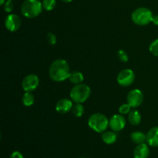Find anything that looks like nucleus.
Returning a JSON list of instances; mask_svg holds the SVG:
<instances>
[{
  "label": "nucleus",
  "mask_w": 158,
  "mask_h": 158,
  "mask_svg": "<svg viewBox=\"0 0 158 158\" xmlns=\"http://www.w3.org/2000/svg\"><path fill=\"white\" fill-rule=\"evenodd\" d=\"M71 73L69 64L63 59H57L51 63L49 69V77L55 82H63L69 79Z\"/></svg>",
  "instance_id": "obj_1"
},
{
  "label": "nucleus",
  "mask_w": 158,
  "mask_h": 158,
  "mask_svg": "<svg viewBox=\"0 0 158 158\" xmlns=\"http://www.w3.org/2000/svg\"><path fill=\"white\" fill-rule=\"evenodd\" d=\"M43 9V3L40 0H25L21 6L22 14L28 19L39 16Z\"/></svg>",
  "instance_id": "obj_2"
},
{
  "label": "nucleus",
  "mask_w": 158,
  "mask_h": 158,
  "mask_svg": "<svg viewBox=\"0 0 158 158\" xmlns=\"http://www.w3.org/2000/svg\"><path fill=\"white\" fill-rule=\"evenodd\" d=\"M91 94V89L84 83L74 85L69 93L70 99L76 103H83L89 99Z\"/></svg>",
  "instance_id": "obj_3"
},
{
  "label": "nucleus",
  "mask_w": 158,
  "mask_h": 158,
  "mask_svg": "<svg viewBox=\"0 0 158 158\" xmlns=\"http://www.w3.org/2000/svg\"><path fill=\"white\" fill-rule=\"evenodd\" d=\"M88 126L95 132L102 134L105 132L109 127V120L104 114L95 113L89 116Z\"/></svg>",
  "instance_id": "obj_4"
},
{
  "label": "nucleus",
  "mask_w": 158,
  "mask_h": 158,
  "mask_svg": "<svg viewBox=\"0 0 158 158\" xmlns=\"http://www.w3.org/2000/svg\"><path fill=\"white\" fill-rule=\"evenodd\" d=\"M153 12L147 7H139L136 9L131 15L132 21L138 26H147L152 23Z\"/></svg>",
  "instance_id": "obj_5"
},
{
  "label": "nucleus",
  "mask_w": 158,
  "mask_h": 158,
  "mask_svg": "<svg viewBox=\"0 0 158 158\" xmlns=\"http://www.w3.org/2000/svg\"><path fill=\"white\" fill-rule=\"evenodd\" d=\"M117 80L121 86H129L132 85L135 80V73L131 69H122L117 75Z\"/></svg>",
  "instance_id": "obj_6"
},
{
  "label": "nucleus",
  "mask_w": 158,
  "mask_h": 158,
  "mask_svg": "<svg viewBox=\"0 0 158 158\" xmlns=\"http://www.w3.org/2000/svg\"><path fill=\"white\" fill-rule=\"evenodd\" d=\"M143 94L139 89H134L130 91L127 97V103L131 108H137L143 103Z\"/></svg>",
  "instance_id": "obj_7"
},
{
  "label": "nucleus",
  "mask_w": 158,
  "mask_h": 158,
  "mask_svg": "<svg viewBox=\"0 0 158 158\" xmlns=\"http://www.w3.org/2000/svg\"><path fill=\"white\" fill-rule=\"evenodd\" d=\"M40 84V79L35 74L31 73L26 76L22 82V87L25 92H32L35 90Z\"/></svg>",
  "instance_id": "obj_8"
},
{
  "label": "nucleus",
  "mask_w": 158,
  "mask_h": 158,
  "mask_svg": "<svg viewBox=\"0 0 158 158\" xmlns=\"http://www.w3.org/2000/svg\"><path fill=\"white\" fill-rule=\"evenodd\" d=\"M21 19L16 14H9L5 19V26L9 32H16L21 26Z\"/></svg>",
  "instance_id": "obj_9"
},
{
  "label": "nucleus",
  "mask_w": 158,
  "mask_h": 158,
  "mask_svg": "<svg viewBox=\"0 0 158 158\" xmlns=\"http://www.w3.org/2000/svg\"><path fill=\"white\" fill-rule=\"evenodd\" d=\"M126 126V119L122 114H114L109 120V127L115 132L122 131Z\"/></svg>",
  "instance_id": "obj_10"
},
{
  "label": "nucleus",
  "mask_w": 158,
  "mask_h": 158,
  "mask_svg": "<svg viewBox=\"0 0 158 158\" xmlns=\"http://www.w3.org/2000/svg\"><path fill=\"white\" fill-rule=\"evenodd\" d=\"M73 101L70 99L63 98L60 99L56 104V110L59 114H67L68 112L72 110V108L73 106Z\"/></svg>",
  "instance_id": "obj_11"
},
{
  "label": "nucleus",
  "mask_w": 158,
  "mask_h": 158,
  "mask_svg": "<svg viewBox=\"0 0 158 158\" xmlns=\"http://www.w3.org/2000/svg\"><path fill=\"white\" fill-rule=\"evenodd\" d=\"M147 143L154 148L158 147V127L151 128L147 134Z\"/></svg>",
  "instance_id": "obj_12"
},
{
  "label": "nucleus",
  "mask_w": 158,
  "mask_h": 158,
  "mask_svg": "<svg viewBox=\"0 0 158 158\" xmlns=\"http://www.w3.org/2000/svg\"><path fill=\"white\" fill-rule=\"evenodd\" d=\"M150 150L147 143H140L134 148V158H148L149 157Z\"/></svg>",
  "instance_id": "obj_13"
},
{
  "label": "nucleus",
  "mask_w": 158,
  "mask_h": 158,
  "mask_svg": "<svg viewBox=\"0 0 158 158\" xmlns=\"http://www.w3.org/2000/svg\"><path fill=\"white\" fill-rule=\"evenodd\" d=\"M142 120V117L140 113L137 110H132L128 114V120L130 123L134 126H137L140 123Z\"/></svg>",
  "instance_id": "obj_14"
},
{
  "label": "nucleus",
  "mask_w": 158,
  "mask_h": 158,
  "mask_svg": "<svg viewBox=\"0 0 158 158\" xmlns=\"http://www.w3.org/2000/svg\"><path fill=\"white\" fill-rule=\"evenodd\" d=\"M102 140L106 144H113L117 141V136L115 132L113 131H105L102 133Z\"/></svg>",
  "instance_id": "obj_15"
},
{
  "label": "nucleus",
  "mask_w": 158,
  "mask_h": 158,
  "mask_svg": "<svg viewBox=\"0 0 158 158\" xmlns=\"http://www.w3.org/2000/svg\"><path fill=\"white\" fill-rule=\"evenodd\" d=\"M131 139L134 143L137 144H140L147 142V134H143L140 131H134L131 133Z\"/></svg>",
  "instance_id": "obj_16"
},
{
  "label": "nucleus",
  "mask_w": 158,
  "mask_h": 158,
  "mask_svg": "<svg viewBox=\"0 0 158 158\" xmlns=\"http://www.w3.org/2000/svg\"><path fill=\"white\" fill-rule=\"evenodd\" d=\"M69 80L74 85L80 84V83H83V80H84V76L80 71H73L69 75Z\"/></svg>",
  "instance_id": "obj_17"
},
{
  "label": "nucleus",
  "mask_w": 158,
  "mask_h": 158,
  "mask_svg": "<svg viewBox=\"0 0 158 158\" xmlns=\"http://www.w3.org/2000/svg\"><path fill=\"white\" fill-rule=\"evenodd\" d=\"M35 102V97L32 92H25L22 97V103L25 106H31Z\"/></svg>",
  "instance_id": "obj_18"
},
{
  "label": "nucleus",
  "mask_w": 158,
  "mask_h": 158,
  "mask_svg": "<svg viewBox=\"0 0 158 158\" xmlns=\"http://www.w3.org/2000/svg\"><path fill=\"white\" fill-rule=\"evenodd\" d=\"M72 113L76 117H81L84 114V106L82 103H76L72 108Z\"/></svg>",
  "instance_id": "obj_19"
},
{
  "label": "nucleus",
  "mask_w": 158,
  "mask_h": 158,
  "mask_svg": "<svg viewBox=\"0 0 158 158\" xmlns=\"http://www.w3.org/2000/svg\"><path fill=\"white\" fill-rule=\"evenodd\" d=\"M43 9L46 11H52L56 6V0H43Z\"/></svg>",
  "instance_id": "obj_20"
},
{
  "label": "nucleus",
  "mask_w": 158,
  "mask_h": 158,
  "mask_svg": "<svg viewBox=\"0 0 158 158\" xmlns=\"http://www.w3.org/2000/svg\"><path fill=\"white\" fill-rule=\"evenodd\" d=\"M149 50L155 56H158V39L154 40L149 46Z\"/></svg>",
  "instance_id": "obj_21"
},
{
  "label": "nucleus",
  "mask_w": 158,
  "mask_h": 158,
  "mask_svg": "<svg viewBox=\"0 0 158 158\" xmlns=\"http://www.w3.org/2000/svg\"><path fill=\"white\" fill-rule=\"evenodd\" d=\"M131 110V106L127 103H123V104L120 105V107H119V113L122 115H126L128 114Z\"/></svg>",
  "instance_id": "obj_22"
},
{
  "label": "nucleus",
  "mask_w": 158,
  "mask_h": 158,
  "mask_svg": "<svg viewBox=\"0 0 158 158\" xmlns=\"http://www.w3.org/2000/svg\"><path fill=\"white\" fill-rule=\"evenodd\" d=\"M117 56H118L119 59L121 62L123 63H127L129 60V56L127 53V52L123 49H119L118 52H117Z\"/></svg>",
  "instance_id": "obj_23"
},
{
  "label": "nucleus",
  "mask_w": 158,
  "mask_h": 158,
  "mask_svg": "<svg viewBox=\"0 0 158 158\" xmlns=\"http://www.w3.org/2000/svg\"><path fill=\"white\" fill-rule=\"evenodd\" d=\"M46 39H47V42L49 45L51 46H54V45L56 44L57 43V39L56 36L54 33L52 32H49L46 35Z\"/></svg>",
  "instance_id": "obj_24"
},
{
  "label": "nucleus",
  "mask_w": 158,
  "mask_h": 158,
  "mask_svg": "<svg viewBox=\"0 0 158 158\" xmlns=\"http://www.w3.org/2000/svg\"><path fill=\"white\" fill-rule=\"evenodd\" d=\"M3 6H4V10L6 12H11L14 9L12 0H6V2Z\"/></svg>",
  "instance_id": "obj_25"
},
{
  "label": "nucleus",
  "mask_w": 158,
  "mask_h": 158,
  "mask_svg": "<svg viewBox=\"0 0 158 158\" xmlns=\"http://www.w3.org/2000/svg\"><path fill=\"white\" fill-rule=\"evenodd\" d=\"M9 158H24V157H23V155L19 152V151H13V152L11 154Z\"/></svg>",
  "instance_id": "obj_26"
},
{
  "label": "nucleus",
  "mask_w": 158,
  "mask_h": 158,
  "mask_svg": "<svg viewBox=\"0 0 158 158\" xmlns=\"http://www.w3.org/2000/svg\"><path fill=\"white\" fill-rule=\"evenodd\" d=\"M152 23H154L155 26H158V15H154V17H153Z\"/></svg>",
  "instance_id": "obj_27"
},
{
  "label": "nucleus",
  "mask_w": 158,
  "mask_h": 158,
  "mask_svg": "<svg viewBox=\"0 0 158 158\" xmlns=\"http://www.w3.org/2000/svg\"><path fill=\"white\" fill-rule=\"evenodd\" d=\"M60 1H62L63 2H64V3H69V2H71L73 0H60Z\"/></svg>",
  "instance_id": "obj_28"
},
{
  "label": "nucleus",
  "mask_w": 158,
  "mask_h": 158,
  "mask_svg": "<svg viewBox=\"0 0 158 158\" xmlns=\"http://www.w3.org/2000/svg\"><path fill=\"white\" fill-rule=\"evenodd\" d=\"M6 2V0H0V5H1V6H3Z\"/></svg>",
  "instance_id": "obj_29"
},
{
  "label": "nucleus",
  "mask_w": 158,
  "mask_h": 158,
  "mask_svg": "<svg viewBox=\"0 0 158 158\" xmlns=\"http://www.w3.org/2000/svg\"><path fill=\"white\" fill-rule=\"evenodd\" d=\"M80 158H86V157H80Z\"/></svg>",
  "instance_id": "obj_30"
}]
</instances>
